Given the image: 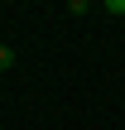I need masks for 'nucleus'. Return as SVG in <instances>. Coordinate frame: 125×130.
<instances>
[{
	"mask_svg": "<svg viewBox=\"0 0 125 130\" xmlns=\"http://www.w3.org/2000/svg\"><path fill=\"white\" fill-rule=\"evenodd\" d=\"M10 68H14V53H10V48L0 43V72H10Z\"/></svg>",
	"mask_w": 125,
	"mask_h": 130,
	"instance_id": "f257e3e1",
	"label": "nucleus"
},
{
	"mask_svg": "<svg viewBox=\"0 0 125 130\" xmlns=\"http://www.w3.org/2000/svg\"><path fill=\"white\" fill-rule=\"evenodd\" d=\"M106 14H125V0H106Z\"/></svg>",
	"mask_w": 125,
	"mask_h": 130,
	"instance_id": "f03ea898",
	"label": "nucleus"
}]
</instances>
